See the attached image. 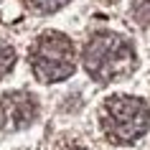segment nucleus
<instances>
[{
  "label": "nucleus",
  "mask_w": 150,
  "mask_h": 150,
  "mask_svg": "<svg viewBox=\"0 0 150 150\" xmlns=\"http://www.w3.org/2000/svg\"><path fill=\"white\" fill-rule=\"evenodd\" d=\"M31 69L36 79L43 84H54V81L69 79L74 69H76V51L69 36L59 31H46L33 41L31 46Z\"/></svg>",
  "instance_id": "3"
},
{
  "label": "nucleus",
  "mask_w": 150,
  "mask_h": 150,
  "mask_svg": "<svg viewBox=\"0 0 150 150\" xmlns=\"http://www.w3.org/2000/svg\"><path fill=\"white\" fill-rule=\"evenodd\" d=\"M38 117V102L28 92H8L0 97V130L18 132L31 127Z\"/></svg>",
  "instance_id": "4"
},
{
  "label": "nucleus",
  "mask_w": 150,
  "mask_h": 150,
  "mask_svg": "<svg viewBox=\"0 0 150 150\" xmlns=\"http://www.w3.org/2000/svg\"><path fill=\"white\" fill-rule=\"evenodd\" d=\"M25 8L31 10V13H41V16H46V13H56L59 8H64L69 0H23Z\"/></svg>",
  "instance_id": "5"
},
{
  "label": "nucleus",
  "mask_w": 150,
  "mask_h": 150,
  "mask_svg": "<svg viewBox=\"0 0 150 150\" xmlns=\"http://www.w3.org/2000/svg\"><path fill=\"white\" fill-rule=\"evenodd\" d=\"M99 125L110 142L132 145L148 132L150 127V110L140 97L117 94L110 97L99 110Z\"/></svg>",
  "instance_id": "2"
},
{
  "label": "nucleus",
  "mask_w": 150,
  "mask_h": 150,
  "mask_svg": "<svg viewBox=\"0 0 150 150\" xmlns=\"http://www.w3.org/2000/svg\"><path fill=\"white\" fill-rule=\"evenodd\" d=\"M132 18L140 25L150 28V0H132Z\"/></svg>",
  "instance_id": "7"
},
{
  "label": "nucleus",
  "mask_w": 150,
  "mask_h": 150,
  "mask_svg": "<svg viewBox=\"0 0 150 150\" xmlns=\"http://www.w3.org/2000/svg\"><path fill=\"white\" fill-rule=\"evenodd\" d=\"M84 69L94 81L112 84V81L127 79L137 69V54L132 43L112 31H99L87 41L81 54Z\"/></svg>",
  "instance_id": "1"
},
{
  "label": "nucleus",
  "mask_w": 150,
  "mask_h": 150,
  "mask_svg": "<svg viewBox=\"0 0 150 150\" xmlns=\"http://www.w3.org/2000/svg\"><path fill=\"white\" fill-rule=\"evenodd\" d=\"M13 66H16V48L10 46L8 41L0 38V79H3Z\"/></svg>",
  "instance_id": "6"
}]
</instances>
